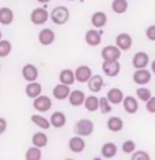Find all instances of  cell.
<instances>
[{
	"instance_id": "cell-1",
	"label": "cell",
	"mask_w": 155,
	"mask_h": 160,
	"mask_svg": "<svg viewBox=\"0 0 155 160\" xmlns=\"http://www.w3.org/2000/svg\"><path fill=\"white\" fill-rule=\"evenodd\" d=\"M50 19H52V22H53L54 25H59V26L65 25V23L68 22V19H70V10L67 8V7H64V6L54 7V8L52 10V12H50Z\"/></svg>"
},
{
	"instance_id": "cell-2",
	"label": "cell",
	"mask_w": 155,
	"mask_h": 160,
	"mask_svg": "<svg viewBox=\"0 0 155 160\" xmlns=\"http://www.w3.org/2000/svg\"><path fill=\"white\" fill-rule=\"evenodd\" d=\"M74 130H75V133H76V136H79V137H82V138L87 137V136H90L94 132V123L89 118H82L75 123Z\"/></svg>"
},
{
	"instance_id": "cell-3",
	"label": "cell",
	"mask_w": 155,
	"mask_h": 160,
	"mask_svg": "<svg viewBox=\"0 0 155 160\" xmlns=\"http://www.w3.org/2000/svg\"><path fill=\"white\" fill-rule=\"evenodd\" d=\"M101 56H102L103 61H118V58L121 57V50L117 46L108 45L102 49Z\"/></svg>"
},
{
	"instance_id": "cell-4",
	"label": "cell",
	"mask_w": 155,
	"mask_h": 160,
	"mask_svg": "<svg viewBox=\"0 0 155 160\" xmlns=\"http://www.w3.org/2000/svg\"><path fill=\"white\" fill-rule=\"evenodd\" d=\"M33 107L38 113H46L52 107V99L49 97H45V95H39L33 101Z\"/></svg>"
},
{
	"instance_id": "cell-5",
	"label": "cell",
	"mask_w": 155,
	"mask_h": 160,
	"mask_svg": "<svg viewBox=\"0 0 155 160\" xmlns=\"http://www.w3.org/2000/svg\"><path fill=\"white\" fill-rule=\"evenodd\" d=\"M48 19H49V12L41 7L34 8L30 14V21L33 25H44V23H46Z\"/></svg>"
},
{
	"instance_id": "cell-6",
	"label": "cell",
	"mask_w": 155,
	"mask_h": 160,
	"mask_svg": "<svg viewBox=\"0 0 155 160\" xmlns=\"http://www.w3.org/2000/svg\"><path fill=\"white\" fill-rule=\"evenodd\" d=\"M120 64L118 61H103L102 62V71L103 73L106 76H109V78H114V76H117L120 73Z\"/></svg>"
},
{
	"instance_id": "cell-7",
	"label": "cell",
	"mask_w": 155,
	"mask_h": 160,
	"mask_svg": "<svg viewBox=\"0 0 155 160\" xmlns=\"http://www.w3.org/2000/svg\"><path fill=\"white\" fill-rule=\"evenodd\" d=\"M74 75H75V82H79V83H87L90 80L91 76H93L91 69L87 65L78 67L76 71L74 72Z\"/></svg>"
},
{
	"instance_id": "cell-8",
	"label": "cell",
	"mask_w": 155,
	"mask_h": 160,
	"mask_svg": "<svg viewBox=\"0 0 155 160\" xmlns=\"http://www.w3.org/2000/svg\"><path fill=\"white\" fill-rule=\"evenodd\" d=\"M22 76H23V79H25L26 82H29V83L35 82L37 78H38L37 67L33 65V64H26V65L22 68Z\"/></svg>"
},
{
	"instance_id": "cell-9",
	"label": "cell",
	"mask_w": 155,
	"mask_h": 160,
	"mask_svg": "<svg viewBox=\"0 0 155 160\" xmlns=\"http://www.w3.org/2000/svg\"><path fill=\"white\" fill-rule=\"evenodd\" d=\"M148 61H150V57L146 52H137V53H135L132 58V65L135 68H137V69H144Z\"/></svg>"
},
{
	"instance_id": "cell-10",
	"label": "cell",
	"mask_w": 155,
	"mask_h": 160,
	"mask_svg": "<svg viewBox=\"0 0 155 160\" xmlns=\"http://www.w3.org/2000/svg\"><path fill=\"white\" fill-rule=\"evenodd\" d=\"M116 46L120 50H129L132 46V37L128 33H121L116 38Z\"/></svg>"
},
{
	"instance_id": "cell-11",
	"label": "cell",
	"mask_w": 155,
	"mask_h": 160,
	"mask_svg": "<svg viewBox=\"0 0 155 160\" xmlns=\"http://www.w3.org/2000/svg\"><path fill=\"white\" fill-rule=\"evenodd\" d=\"M38 41L44 46H49L54 42V33L52 29H42L38 34Z\"/></svg>"
},
{
	"instance_id": "cell-12",
	"label": "cell",
	"mask_w": 155,
	"mask_h": 160,
	"mask_svg": "<svg viewBox=\"0 0 155 160\" xmlns=\"http://www.w3.org/2000/svg\"><path fill=\"white\" fill-rule=\"evenodd\" d=\"M85 99H86V95H85V92H83V91H80V90H74V91H71V92H70L68 102H70L71 106L79 107V106L83 105Z\"/></svg>"
},
{
	"instance_id": "cell-13",
	"label": "cell",
	"mask_w": 155,
	"mask_h": 160,
	"mask_svg": "<svg viewBox=\"0 0 155 160\" xmlns=\"http://www.w3.org/2000/svg\"><path fill=\"white\" fill-rule=\"evenodd\" d=\"M151 80V72L147 69H137L133 73V82L139 86H144L147 83H150Z\"/></svg>"
},
{
	"instance_id": "cell-14",
	"label": "cell",
	"mask_w": 155,
	"mask_h": 160,
	"mask_svg": "<svg viewBox=\"0 0 155 160\" xmlns=\"http://www.w3.org/2000/svg\"><path fill=\"white\" fill-rule=\"evenodd\" d=\"M70 92H71V90H70V87L68 86H65V84H57V86H54V88L53 91H52V94H53V97L59 99V101H64V99H67L70 97Z\"/></svg>"
},
{
	"instance_id": "cell-15",
	"label": "cell",
	"mask_w": 155,
	"mask_h": 160,
	"mask_svg": "<svg viewBox=\"0 0 155 160\" xmlns=\"http://www.w3.org/2000/svg\"><path fill=\"white\" fill-rule=\"evenodd\" d=\"M85 39H86L87 45H90V46H98L99 43H101V41H102V35H101L99 31L91 29V30H89L86 33Z\"/></svg>"
},
{
	"instance_id": "cell-16",
	"label": "cell",
	"mask_w": 155,
	"mask_h": 160,
	"mask_svg": "<svg viewBox=\"0 0 155 160\" xmlns=\"http://www.w3.org/2000/svg\"><path fill=\"white\" fill-rule=\"evenodd\" d=\"M68 147H70V149L74 153H80V152L85 151L86 142H85V140H83L82 137H79V136H75V137H72V138L70 140Z\"/></svg>"
},
{
	"instance_id": "cell-17",
	"label": "cell",
	"mask_w": 155,
	"mask_h": 160,
	"mask_svg": "<svg viewBox=\"0 0 155 160\" xmlns=\"http://www.w3.org/2000/svg\"><path fill=\"white\" fill-rule=\"evenodd\" d=\"M65 122H67V117H65L64 113H61V111H54V113L50 115V119H49L50 126L57 128L59 129V128L64 126Z\"/></svg>"
},
{
	"instance_id": "cell-18",
	"label": "cell",
	"mask_w": 155,
	"mask_h": 160,
	"mask_svg": "<svg viewBox=\"0 0 155 160\" xmlns=\"http://www.w3.org/2000/svg\"><path fill=\"white\" fill-rule=\"evenodd\" d=\"M122 106H124V110L128 114H135L139 110V103L136 98L133 97H125L122 99Z\"/></svg>"
},
{
	"instance_id": "cell-19",
	"label": "cell",
	"mask_w": 155,
	"mask_h": 160,
	"mask_svg": "<svg viewBox=\"0 0 155 160\" xmlns=\"http://www.w3.org/2000/svg\"><path fill=\"white\" fill-rule=\"evenodd\" d=\"M87 84H89V90L91 92H99V91L102 90L103 87V79L101 75H94L91 76L90 80L87 82Z\"/></svg>"
},
{
	"instance_id": "cell-20",
	"label": "cell",
	"mask_w": 155,
	"mask_h": 160,
	"mask_svg": "<svg viewBox=\"0 0 155 160\" xmlns=\"http://www.w3.org/2000/svg\"><path fill=\"white\" fill-rule=\"evenodd\" d=\"M106 99H108V102L110 105H118L124 99V94H122V91L120 88H112V90H109L108 95H106Z\"/></svg>"
},
{
	"instance_id": "cell-21",
	"label": "cell",
	"mask_w": 155,
	"mask_h": 160,
	"mask_svg": "<svg viewBox=\"0 0 155 160\" xmlns=\"http://www.w3.org/2000/svg\"><path fill=\"white\" fill-rule=\"evenodd\" d=\"M14 22V12L8 7H2L0 8V25L8 26Z\"/></svg>"
},
{
	"instance_id": "cell-22",
	"label": "cell",
	"mask_w": 155,
	"mask_h": 160,
	"mask_svg": "<svg viewBox=\"0 0 155 160\" xmlns=\"http://www.w3.org/2000/svg\"><path fill=\"white\" fill-rule=\"evenodd\" d=\"M25 91H26V95L29 98L35 99L37 97L41 95V92H42V86L39 84V83H37V82H33V83H29V84L26 86Z\"/></svg>"
},
{
	"instance_id": "cell-23",
	"label": "cell",
	"mask_w": 155,
	"mask_h": 160,
	"mask_svg": "<svg viewBox=\"0 0 155 160\" xmlns=\"http://www.w3.org/2000/svg\"><path fill=\"white\" fill-rule=\"evenodd\" d=\"M122 128H124V122H122V119L120 117H110L108 119V129L110 132H113V133H117V132H121Z\"/></svg>"
},
{
	"instance_id": "cell-24",
	"label": "cell",
	"mask_w": 155,
	"mask_h": 160,
	"mask_svg": "<svg viewBox=\"0 0 155 160\" xmlns=\"http://www.w3.org/2000/svg\"><path fill=\"white\" fill-rule=\"evenodd\" d=\"M31 142H33V147L35 148H44L46 147L48 144V136L45 133H42V132H37V133L33 134V137H31Z\"/></svg>"
},
{
	"instance_id": "cell-25",
	"label": "cell",
	"mask_w": 155,
	"mask_h": 160,
	"mask_svg": "<svg viewBox=\"0 0 155 160\" xmlns=\"http://www.w3.org/2000/svg\"><path fill=\"white\" fill-rule=\"evenodd\" d=\"M101 153L102 156L105 159H112L116 156L117 153V147H116V144H113V142H106V144H103L102 148H101Z\"/></svg>"
},
{
	"instance_id": "cell-26",
	"label": "cell",
	"mask_w": 155,
	"mask_h": 160,
	"mask_svg": "<svg viewBox=\"0 0 155 160\" xmlns=\"http://www.w3.org/2000/svg\"><path fill=\"white\" fill-rule=\"evenodd\" d=\"M59 79H60V83L61 84H65V86H72L75 83V75L74 72L71 69H63L60 72V76H59Z\"/></svg>"
},
{
	"instance_id": "cell-27",
	"label": "cell",
	"mask_w": 155,
	"mask_h": 160,
	"mask_svg": "<svg viewBox=\"0 0 155 160\" xmlns=\"http://www.w3.org/2000/svg\"><path fill=\"white\" fill-rule=\"evenodd\" d=\"M106 22H108V18H106V14L105 12H101V11H98V12L93 14V17H91V23H93L94 27H97V29H101L106 25Z\"/></svg>"
},
{
	"instance_id": "cell-28",
	"label": "cell",
	"mask_w": 155,
	"mask_h": 160,
	"mask_svg": "<svg viewBox=\"0 0 155 160\" xmlns=\"http://www.w3.org/2000/svg\"><path fill=\"white\" fill-rule=\"evenodd\" d=\"M31 122L34 123V125H37L39 129H49L50 128V123H49V119H46L45 117H42V115L39 114H33L31 115Z\"/></svg>"
},
{
	"instance_id": "cell-29",
	"label": "cell",
	"mask_w": 155,
	"mask_h": 160,
	"mask_svg": "<svg viewBox=\"0 0 155 160\" xmlns=\"http://www.w3.org/2000/svg\"><path fill=\"white\" fill-rule=\"evenodd\" d=\"M98 99H99V98H97L95 95H90V97H86L85 102H83V105H85L86 110H87V111H91V113L97 111V110H98V103H99Z\"/></svg>"
},
{
	"instance_id": "cell-30",
	"label": "cell",
	"mask_w": 155,
	"mask_h": 160,
	"mask_svg": "<svg viewBox=\"0 0 155 160\" xmlns=\"http://www.w3.org/2000/svg\"><path fill=\"white\" fill-rule=\"evenodd\" d=\"M112 10L116 14H124L128 10V2L127 0H113Z\"/></svg>"
},
{
	"instance_id": "cell-31",
	"label": "cell",
	"mask_w": 155,
	"mask_h": 160,
	"mask_svg": "<svg viewBox=\"0 0 155 160\" xmlns=\"http://www.w3.org/2000/svg\"><path fill=\"white\" fill-rule=\"evenodd\" d=\"M41 158H42L41 149H39V148H35V147H30L25 153L26 160H41Z\"/></svg>"
},
{
	"instance_id": "cell-32",
	"label": "cell",
	"mask_w": 155,
	"mask_h": 160,
	"mask_svg": "<svg viewBox=\"0 0 155 160\" xmlns=\"http://www.w3.org/2000/svg\"><path fill=\"white\" fill-rule=\"evenodd\" d=\"M11 50H13V45L7 39H2L0 41V57H7L10 56Z\"/></svg>"
},
{
	"instance_id": "cell-33",
	"label": "cell",
	"mask_w": 155,
	"mask_h": 160,
	"mask_svg": "<svg viewBox=\"0 0 155 160\" xmlns=\"http://www.w3.org/2000/svg\"><path fill=\"white\" fill-rule=\"evenodd\" d=\"M99 101V103H98V109L101 110V113L102 114H109L110 111H112V105L108 102V99H106V97L105 98H99L98 99Z\"/></svg>"
},
{
	"instance_id": "cell-34",
	"label": "cell",
	"mask_w": 155,
	"mask_h": 160,
	"mask_svg": "<svg viewBox=\"0 0 155 160\" xmlns=\"http://www.w3.org/2000/svg\"><path fill=\"white\" fill-rule=\"evenodd\" d=\"M136 97H137L139 99H140V101L147 102L151 97H152V95H151V91H150L148 88L140 87V88H137V90H136Z\"/></svg>"
},
{
	"instance_id": "cell-35",
	"label": "cell",
	"mask_w": 155,
	"mask_h": 160,
	"mask_svg": "<svg viewBox=\"0 0 155 160\" xmlns=\"http://www.w3.org/2000/svg\"><path fill=\"white\" fill-rule=\"evenodd\" d=\"M131 160H151V156L146 151H136V152H133Z\"/></svg>"
},
{
	"instance_id": "cell-36",
	"label": "cell",
	"mask_w": 155,
	"mask_h": 160,
	"mask_svg": "<svg viewBox=\"0 0 155 160\" xmlns=\"http://www.w3.org/2000/svg\"><path fill=\"white\" fill-rule=\"evenodd\" d=\"M122 151L125 152V153H133L135 149H136V145H135V142L132 140H127V141L122 142Z\"/></svg>"
},
{
	"instance_id": "cell-37",
	"label": "cell",
	"mask_w": 155,
	"mask_h": 160,
	"mask_svg": "<svg viewBox=\"0 0 155 160\" xmlns=\"http://www.w3.org/2000/svg\"><path fill=\"white\" fill-rule=\"evenodd\" d=\"M146 109L148 113H155V97H151L148 101L146 102Z\"/></svg>"
},
{
	"instance_id": "cell-38",
	"label": "cell",
	"mask_w": 155,
	"mask_h": 160,
	"mask_svg": "<svg viewBox=\"0 0 155 160\" xmlns=\"http://www.w3.org/2000/svg\"><path fill=\"white\" fill-rule=\"evenodd\" d=\"M146 37L150 39V41H155V25H151L147 27L146 30Z\"/></svg>"
},
{
	"instance_id": "cell-39",
	"label": "cell",
	"mask_w": 155,
	"mask_h": 160,
	"mask_svg": "<svg viewBox=\"0 0 155 160\" xmlns=\"http://www.w3.org/2000/svg\"><path fill=\"white\" fill-rule=\"evenodd\" d=\"M6 129H7V121H6L4 118L0 117V134L4 133Z\"/></svg>"
},
{
	"instance_id": "cell-40",
	"label": "cell",
	"mask_w": 155,
	"mask_h": 160,
	"mask_svg": "<svg viewBox=\"0 0 155 160\" xmlns=\"http://www.w3.org/2000/svg\"><path fill=\"white\" fill-rule=\"evenodd\" d=\"M151 69H152V72L155 73V60H154L152 62H151Z\"/></svg>"
},
{
	"instance_id": "cell-41",
	"label": "cell",
	"mask_w": 155,
	"mask_h": 160,
	"mask_svg": "<svg viewBox=\"0 0 155 160\" xmlns=\"http://www.w3.org/2000/svg\"><path fill=\"white\" fill-rule=\"evenodd\" d=\"M48 2H50V0H38V3H48Z\"/></svg>"
},
{
	"instance_id": "cell-42",
	"label": "cell",
	"mask_w": 155,
	"mask_h": 160,
	"mask_svg": "<svg viewBox=\"0 0 155 160\" xmlns=\"http://www.w3.org/2000/svg\"><path fill=\"white\" fill-rule=\"evenodd\" d=\"M2 39H3V33L0 31V41H2Z\"/></svg>"
},
{
	"instance_id": "cell-43",
	"label": "cell",
	"mask_w": 155,
	"mask_h": 160,
	"mask_svg": "<svg viewBox=\"0 0 155 160\" xmlns=\"http://www.w3.org/2000/svg\"><path fill=\"white\" fill-rule=\"evenodd\" d=\"M65 160H74V159H65Z\"/></svg>"
},
{
	"instance_id": "cell-44",
	"label": "cell",
	"mask_w": 155,
	"mask_h": 160,
	"mask_svg": "<svg viewBox=\"0 0 155 160\" xmlns=\"http://www.w3.org/2000/svg\"><path fill=\"white\" fill-rule=\"evenodd\" d=\"M70 2H74V0H70Z\"/></svg>"
},
{
	"instance_id": "cell-45",
	"label": "cell",
	"mask_w": 155,
	"mask_h": 160,
	"mask_svg": "<svg viewBox=\"0 0 155 160\" xmlns=\"http://www.w3.org/2000/svg\"><path fill=\"white\" fill-rule=\"evenodd\" d=\"M0 68H2V64H0Z\"/></svg>"
}]
</instances>
